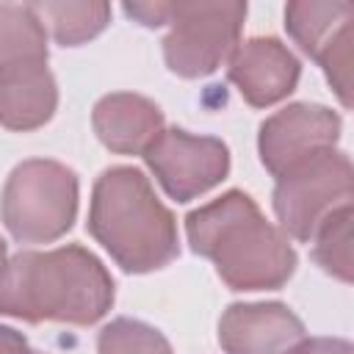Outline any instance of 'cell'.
Wrapping results in <instances>:
<instances>
[{"instance_id":"obj_1","label":"cell","mask_w":354,"mask_h":354,"mask_svg":"<svg viewBox=\"0 0 354 354\" xmlns=\"http://www.w3.org/2000/svg\"><path fill=\"white\" fill-rule=\"evenodd\" d=\"M113 296V277L80 243L17 252L0 271V315L28 324L91 326L111 310Z\"/></svg>"},{"instance_id":"obj_2","label":"cell","mask_w":354,"mask_h":354,"mask_svg":"<svg viewBox=\"0 0 354 354\" xmlns=\"http://www.w3.org/2000/svg\"><path fill=\"white\" fill-rule=\"evenodd\" d=\"M185 235L191 249L216 266L230 290H277L299 263L290 238L238 188L191 210Z\"/></svg>"},{"instance_id":"obj_3","label":"cell","mask_w":354,"mask_h":354,"mask_svg":"<svg viewBox=\"0 0 354 354\" xmlns=\"http://www.w3.org/2000/svg\"><path fill=\"white\" fill-rule=\"evenodd\" d=\"M86 227L127 274L158 271L180 254L177 218L136 166H111L97 177Z\"/></svg>"},{"instance_id":"obj_4","label":"cell","mask_w":354,"mask_h":354,"mask_svg":"<svg viewBox=\"0 0 354 354\" xmlns=\"http://www.w3.org/2000/svg\"><path fill=\"white\" fill-rule=\"evenodd\" d=\"M77 216V174L58 160L30 158L11 169L0 194V221L19 243H53Z\"/></svg>"},{"instance_id":"obj_5","label":"cell","mask_w":354,"mask_h":354,"mask_svg":"<svg viewBox=\"0 0 354 354\" xmlns=\"http://www.w3.org/2000/svg\"><path fill=\"white\" fill-rule=\"evenodd\" d=\"M354 171L343 149L332 147L310 155L277 177L271 205L288 238L310 243L315 230L340 207L351 205Z\"/></svg>"},{"instance_id":"obj_6","label":"cell","mask_w":354,"mask_h":354,"mask_svg":"<svg viewBox=\"0 0 354 354\" xmlns=\"http://www.w3.org/2000/svg\"><path fill=\"white\" fill-rule=\"evenodd\" d=\"M246 3H171L169 33L163 39L166 66L185 77H207L230 61L241 44Z\"/></svg>"},{"instance_id":"obj_7","label":"cell","mask_w":354,"mask_h":354,"mask_svg":"<svg viewBox=\"0 0 354 354\" xmlns=\"http://www.w3.org/2000/svg\"><path fill=\"white\" fill-rule=\"evenodd\" d=\"M285 30L321 69L343 108H351L354 6L346 0H296L285 6Z\"/></svg>"},{"instance_id":"obj_8","label":"cell","mask_w":354,"mask_h":354,"mask_svg":"<svg viewBox=\"0 0 354 354\" xmlns=\"http://www.w3.org/2000/svg\"><path fill=\"white\" fill-rule=\"evenodd\" d=\"M144 163L174 202H191L230 174V149L216 136L163 127L144 149Z\"/></svg>"},{"instance_id":"obj_9","label":"cell","mask_w":354,"mask_h":354,"mask_svg":"<svg viewBox=\"0 0 354 354\" xmlns=\"http://www.w3.org/2000/svg\"><path fill=\"white\" fill-rule=\"evenodd\" d=\"M340 116L318 102H290L271 113L257 133V152L268 174L277 180L315 152L337 147Z\"/></svg>"},{"instance_id":"obj_10","label":"cell","mask_w":354,"mask_h":354,"mask_svg":"<svg viewBox=\"0 0 354 354\" xmlns=\"http://www.w3.org/2000/svg\"><path fill=\"white\" fill-rule=\"evenodd\" d=\"M304 337L301 318L282 301H238L218 318L224 354H293Z\"/></svg>"},{"instance_id":"obj_11","label":"cell","mask_w":354,"mask_h":354,"mask_svg":"<svg viewBox=\"0 0 354 354\" xmlns=\"http://www.w3.org/2000/svg\"><path fill=\"white\" fill-rule=\"evenodd\" d=\"M227 77L252 108H268L293 94L301 64L279 39L252 36L232 50Z\"/></svg>"},{"instance_id":"obj_12","label":"cell","mask_w":354,"mask_h":354,"mask_svg":"<svg viewBox=\"0 0 354 354\" xmlns=\"http://www.w3.org/2000/svg\"><path fill=\"white\" fill-rule=\"evenodd\" d=\"M163 122V111L149 97L133 91L105 94L91 111V127L100 144L116 155H144L166 127Z\"/></svg>"},{"instance_id":"obj_13","label":"cell","mask_w":354,"mask_h":354,"mask_svg":"<svg viewBox=\"0 0 354 354\" xmlns=\"http://www.w3.org/2000/svg\"><path fill=\"white\" fill-rule=\"evenodd\" d=\"M58 108V86L47 66L0 75V127L30 133L44 127Z\"/></svg>"},{"instance_id":"obj_14","label":"cell","mask_w":354,"mask_h":354,"mask_svg":"<svg viewBox=\"0 0 354 354\" xmlns=\"http://www.w3.org/2000/svg\"><path fill=\"white\" fill-rule=\"evenodd\" d=\"M47 28L33 3H0V75L47 66Z\"/></svg>"},{"instance_id":"obj_15","label":"cell","mask_w":354,"mask_h":354,"mask_svg":"<svg viewBox=\"0 0 354 354\" xmlns=\"http://www.w3.org/2000/svg\"><path fill=\"white\" fill-rule=\"evenodd\" d=\"M41 22L50 25L53 39L61 47H80L100 36L111 22V6L102 0L83 3H33Z\"/></svg>"},{"instance_id":"obj_16","label":"cell","mask_w":354,"mask_h":354,"mask_svg":"<svg viewBox=\"0 0 354 354\" xmlns=\"http://www.w3.org/2000/svg\"><path fill=\"white\" fill-rule=\"evenodd\" d=\"M313 260L335 279L351 282V205L332 213L310 238Z\"/></svg>"},{"instance_id":"obj_17","label":"cell","mask_w":354,"mask_h":354,"mask_svg":"<svg viewBox=\"0 0 354 354\" xmlns=\"http://www.w3.org/2000/svg\"><path fill=\"white\" fill-rule=\"evenodd\" d=\"M97 354H171V346L160 329L144 321L113 318L97 335Z\"/></svg>"},{"instance_id":"obj_18","label":"cell","mask_w":354,"mask_h":354,"mask_svg":"<svg viewBox=\"0 0 354 354\" xmlns=\"http://www.w3.org/2000/svg\"><path fill=\"white\" fill-rule=\"evenodd\" d=\"M169 11H171V3H124V14L133 17L138 25L144 28H160L169 22Z\"/></svg>"},{"instance_id":"obj_19","label":"cell","mask_w":354,"mask_h":354,"mask_svg":"<svg viewBox=\"0 0 354 354\" xmlns=\"http://www.w3.org/2000/svg\"><path fill=\"white\" fill-rule=\"evenodd\" d=\"M293 354H354V348L343 337H304Z\"/></svg>"},{"instance_id":"obj_20","label":"cell","mask_w":354,"mask_h":354,"mask_svg":"<svg viewBox=\"0 0 354 354\" xmlns=\"http://www.w3.org/2000/svg\"><path fill=\"white\" fill-rule=\"evenodd\" d=\"M0 354H39V351L28 346L22 332L0 324Z\"/></svg>"},{"instance_id":"obj_21","label":"cell","mask_w":354,"mask_h":354,"mask_svg":"<svg viewBox=\"0 0 354 354\" xmlns=\"http://www.w3.org/2000/svg\"><path fill=\"white\" fill-rule=\"evenodd\" d=\"M6 260H8V252H6V241L0 238V271H3V266H6Z\"/></svg>"}]
</instances>
